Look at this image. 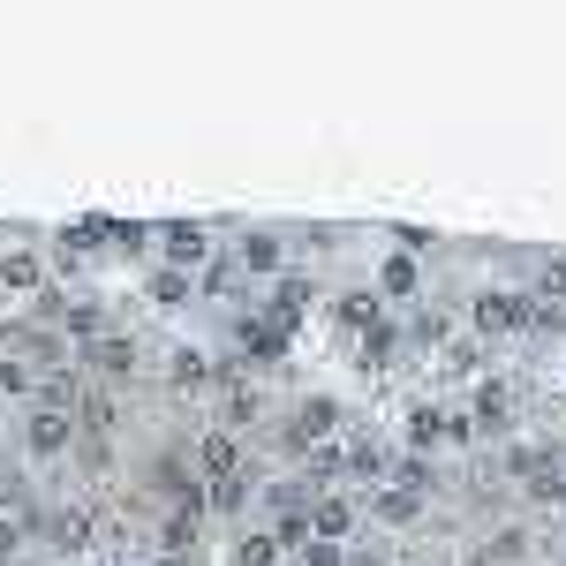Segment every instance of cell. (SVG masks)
Returning a JSON list of instances; mask_svg holds the SVG:
<instances>
[{
	"label": "cell",
	"instance_id": "obj_1",
	"mask_svg": "<svg viewBox=\"0 0 566 566\" xmlns=\"http://www.w3.org/2000/svg\"><path fill=\"white\" fill-rule=\"evenodd\" d=\"M76 446V416H53V408H31L23 416V453L31 461H61Z\"/></svg>",
	"mask_w": 566,
	"mask_h": 566
},
{
	"label": "cell",
	"instance_id": "obj_2",
	"mask_svg": "<svg viewBox=\"0 0 566 566\" xmlns=\"http://www.w3.org/2000/svg\"><path fill=\"white\" fill-rule=\"evenodd\" d=\"M76 355H84V370H98V378H129L136 370V340H122V333H106V340H91Z\"/></svg>",
	"mask_w": 566,
	"mask_h": 566
},
{
	"label": "cell",
	"instance_id": "obj_3",
	"mask_svg": "<svg viewBox=\"0 0 566 566\" xmlns=\"http://www.w3.org/2000/svg\"><path fill=\"white\" fill-rule=\"evenodd\" d=\"M197 469H205V476H212V483L242 476V446H234V438H227V431H205V446H197Z\"/></svg>",
	"mask_w": 566,
	"mask_h": 566
},
{
	"label": "cell",
	"instance_id": "obj_4",
	"mask_svg": "<svg viewBox=\"0 0 566 566\" xmlns=\"http://www.w3.org/2000/svg\"><path fill=\"white\" fill-rule=\"evenodd\" d=\"M522 317H528V295H499V287L476 295V325L483 333H506V325H522Z\"/></svg>",
	"mask_w": 566,
	"mask_h": 566
},
{
	"label": "cell",
	"instance_id": "obj_5",
	"mask_svg": "<svg viewBox=\"0 0 566 566\" xmlns=\"http://www.w3.org/2000/svg\"><path fill=\"white\" fill-rule=\"evenodd\" d=\"M0 287H15V295H39V287H45L39 250H8V258H0Z\"/></svg>",
	"mask_w": 566,
	"mask_h": 566
},
{
	"label": "cell",
	"instance_id": "obj_6",
	"mask_svg": "<svg viewBox=\"0 0 566 566\" xmlns=\"http://www.w3.org/2000/svg\"><path fill=\"white\" fill-rule=\"evenodd\" d=\"M303 280H280V287H272V303H264V325H272V333H287V325H295V317H303Z\"/></svg>",
	"mask_w": 566,
	"mask_h": 566
},
{
	"label": "cell",
	"instance_id": "obj_7",
	"mask_svg": "<svg viewBox=\"0 0 566 566\" xmlns=\"http://www.w3.org/2000/svg\"><path fill=\"white\" fill-rule=\"evenodd\" d=\"M340 431V408L317 392V400H303V416H295V438H333Z\"/></svg>",
	"mask_w": 566,
	"mask_h": 566
},
{
	"label": "cell",
	"instance_id": "obj_8",
	"mask_svg": "<svg viewBox=\"0 0 566 566\" xmlns=\"http://www.w3.org/2000/svg\"><path fill=\"white\" fill-rule=\"evenodd\" d=\"M242 348H250V363H280V355H287V333H272L264 317H250V325H242Z\"/></svg>",
	"mask_w": 566,
	"mask_h": 566
},
{
	"label": "cell",
	"instance_id": "obj_9",
	"mask_svg": "<svg viewBox=\"0 0 566 566\" xmlns=\"http://www.w3.org/2000/svg\"><path fill=\"white\" fill-rule=\"evenodd\" d=\"M258 416H264V392H250V386H234V392H227V431H250Z\"/></svg>",
	"mask_w": 566,
	"mask_h": 566
},
{
	"label": "cell",
	"instance_id": "obj_10",
	"mask_svg": "<svg viewBox=\"0 0 566 566\" xmlns=\"http://www.w3.org/2000/svg\"><path fill=\"white\" fill-rule=\"evenodd\" d=\"M167 258H175V272H181V264H197V258H205V227H167Z\"/></svg>",
	"mask_w": 566,
	"mask_h": 566
},
{
	"label": "cell",
	"instance_id": "obj_11",
	"mask_svg": "<svg viewBox=\"0 0 566 566\" xmlns=\"http://www.w3.org/2000/svg\"><path fill=\"white\" fill-rule=\"evenodd\" d=\"M280 258H287L280 234H250V242H242V264H250V272H280Z\"/></svg>",
	"mask_w": 566,
	"mask_h": 566
},
{
	"label": "cell",
	"instance_id": "obj_12",
	"mask_svg": "<svg viewBox=\"0 0 566 566\" xmlns=\"http://www.w3.org/2000/svg\"><path fill=\"white\" fill-rule=\"evenodd\" d=\"M333 317H340V325H363V333H378V295H340Z\"/></svg>",
	"mask_w": 566,
	"mask_h": 566
},
{
	"label": "cell",
	"instance_id": "obj_13",
	"mask_svg": "<svg viewBox=\"0 0 566 566\" xmlns=\"http://www.w3.org/2000/svg\"><path fill=\"white\" fill-rule=\"evenodd\" d=\"M378 295H416V258H386V280H378Z\"/></svg>",
	"mask_w": 566,
	"mask_h": 566
},
{
	"label": "cell",
	"instance_id": "obj_14",
	"mask_svg": "<svg viewBox=\"0 0 566 566\" xmlns=\"http://www.w3.org/2000/svg\"><path fill=\"white\" fill-rule=\"evenodd\" d=\"M280 559H287V552H280V536H272V528H264V536H250V544L234 552V566H280Z\"/></svg>",
	"mask_w": 566,
	"mask_h": 566
},
{
	"label": "cell",
	"instance_id": "obj_15",
	"mask_svg": "<svg viewBox=\"0 0 566 566\" xmlns=\"http://www.w3.org/2000/svg\"><path fill=\"white\" fill-rule=\"evenodd\" d=\"M151 303H159V310H175V303H189V280H181L175 264H167V272H151Z\"/></svg>",
	"mask_w": 566,
	"mask_h": 566
},
{
	"label": "cell",
	"instance_id": "obj_16",
	"mask_svg": "<svg viewBox=\"0 0 566 566\" xmlns=\"http://www.w3.org/2000/svg\"><path fill=\"white\" fill-rule=\"evenodd\" d=\"M317 536H325V544H340V536H348V506H340V499H325V506H317Z\"/></svg>",
	"mask_w": 566,
	"mask_h": 566
},
{
	"label": "cell",
	"instance_id": "obj_17",
	"mask_svg": "<svg viewBox=\"0 0 566 566\" xmlns=\"http://www.w3.org/2000/svg\"><path fill=\"white\" fill-rule=\"evenodd\" d=\"M378 514H386L392 528H400V522H416V491H400V483H392L386 499H378Z\"/></svg>",
	"mask_w": 566,
	"mask_h": 566
},
{
	"label": "cell",
	"instance_id": "obj_18",
	"mask_svg": "<svg viewBox=\"0 0 566 566\" xmlns=\"http://www.w3.org/2000/svg\"><path fill=\"white\" fill-rule=\"evenodd\" d=\"M506 408H514V400H506V386L491 378V386L476 392V416H483V423H506Z\"/></svg>",
	"mask_w": 566,
	"mask_h": 566
},
{
	"label": "cell",
	"instance_id": "obj_19",
	"mask_svg": "<svg viewBox=\"0 0 566 566\" xmlns=\"http://www.w3.org/2000/svg\"><path fill=\"white\" fill-rule=\"evenodd\" d=\"M522 552H528V536H522V528H499V536H491V559H499V566H506V559H522Z\"/></svg>",
	"mask_w": 566,
	"mask_h": 566
},
{
	"label": "cell",
	"instance_id": "obj_20",
	"mask_svg": "<svg viewBox=\"0 0 566 566\" xmlns=\"http://www.w3.org/2000/svg\"><path fill=\"white\" fill-rule=\"evenodd\" d=\"M0 392H31V363H15V355H0Z\"/></svg>",
	"mask_w": 566,
	"mask_h": 566
},
{
	"label": "cell",
	"instance_id": "obj_21",
	"mask_svg": "<svg viewBox=\"0 0 566 566\" xmlns=\"http://www.w3.org/2000/svg\"><path fill=\"white\" fill-rule=\"evenodd\" d=\"M392 348H400V333H392V325H378V333H370V363H392Z\"/></svg>",
	"mask_w": 566,
	"mask_h": 566
},
{
	"label": "cell",
	"instance_id": "obj_22",
	"mask_svg": "<svg viewBox=\"0 0 566 566\" xmlns=\"http://www.w3.org/2000/svg\"><path fill=\"white\" fill-rule=\"evenodd\" d=\"M446 370H476V340H453L446 348Z\"/></svg>",
	"mask_w": 566,
	"mask_h": 566
},
{
	"label": "cell",
	"instance_id": "obj_23",
	"mask_svg": "<svg viewBox=\"0 0 566 566\" xmlns=\"http://www.w3.org/2000/svg\"><path fill=\"white\" fill-rule=\"evenodd\" d=\"M15 552H23V522H0V566L15 559Z\"/></svg>",
	"mask_w": 566,
	"mask_h": 566
},
{
	"label": "cell",
	"instance_id": "obj_24",
	"mask_svg": "<svg viewBox=\"0 0 566 566\" xmlns=\"http://www.w3.org/2000/svg\"><path fill=\"white\" fill-rule=\"evenodd\" d=\"M303 566H340V544H310Z\"/></svg>",
	"mask_w": 566,
	"mask_h": 566
},
{
	"label": "cell",
	"instance_id": "obj_25",
	"mask_svg": "<svg viewBox=\"0 0 566 566\" xmlns=\"http://www.w3.org/2000/svg\"><path fill=\"white\" fill-rule=\"evenodd\" d=\"M280 566H303V559H280Z\"/></svg>",
	"mask_w": 566,
	"mask_h": 566
}]
</instances>
